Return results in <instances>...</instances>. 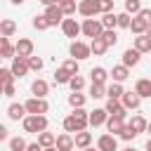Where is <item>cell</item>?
Returning a JSON list of instances; mask_svg holds the SVG:
<instances>
[{
	"instance_id": "obj_1",
	"label": "cell",
	"mask_w": 151,
	"mask_h": 151,
	"mask_svg": "<svg viewBox=\"0 0 151 151\" xmlns=\"http://www.w3.org/2000/svg\"><path fill=\"white\" fill-rule=\"evenodd\" d=\"M47 116L45 113H28L24 120H21V127H24V132H31V134H40V132H45L47 130Z\"/></svg>"
},
{
	"instance_id": "obj_2",
	"label": "cell",
	"mask_w": 151,
	"mask_h": 151,
	"mask_svg": "<svg viewBox=\"0 0 151 151\" xmlns=\"http://www.w3.org/2000/svg\"><path fill=\"white\" fill-rule=\"evenodd\" d=\"M101 33H104V24H101V19H94V17H90V19H85L83 21V35L85 38H101Z\"/></svg>"
},
{
	"instance_id": "obj_3",
	"label": "cell",
	"mask_w": 151,
	"mask_h": 151,
	"mask_svg": "<svg viewBox=\"0 0 151 151\" xmlns=\"http://www.w3.org/2000/svg\"><path fill=\"white\" fill-rule=\"evenodd\" d=\"M68 54H71L73 59L83 61V59L92 57V50H90V45H87V42H83V40H73V42H71V47H68Z\"/></svg>"
},
{
	"instance_id": "obj_4",
	"label": "cell",
	"mask_w": 151,
	"mask_h": 151,
	"mask_svg": "<svg viewBox=\"0 0 151 151\" xmlns=\"http://www.w3.org/2000/svg\"><path fill=\"white\" fill-rule=\"evenodd\" d=\"M78 14H83L85 19L101 14V12H99V0H80V2H78Z\"/></svg>"
},
{
	"instance_id": "obj_5",
	"label": "cell",
	"mask_w": 151,
	"mask_h": 151,
	"mask_svg": "<svg viewBox=\"0 0 151 151\" xmlns=\"http://www.w3.org/2000/svg\"><path fill=\"white\" fill-rule=\"evenodd\" d=\"M26 111L28 113H47L50 111V104H47L45 97H31L26 101Z\"/></svg>"
},
{
	"instance_id": "obj_6",
	"label": "cell",
	"mask_w": 151,
	"mask_h": 151,
	"mask_svg": "<svg viewBox=\"0 0 151 151\" xmlns=\"http://www.w3.org/2000/svg\"><path fill=\"white\" fill-rule=\"evenodd\" d=\"M61 31H64L66 38H73V40H76V38L83 33V24H78L76 19H64V21H61Z\"/></svg>"
},
{
	"instance_id": "obj_7",
	"label": "cell",
	"mask_w": 151,
	"mask_h": 151,
	"mask_svg": "<svg viewBox=\"0 0 151 151\" xmlns=\"http://www.w3.org/2000/svg\"><path fill=\"white\" fill-rule=\"evenodd\" d=\"M45 17H47V21H50V26H61V21H64V9L59 7V5H50V7H45Z\"/></svg>"
},
{
	"instance_id": "obj_8",
	"label": "cell",
	"mask_w": 151,
	"mask_h": 151,
	"mask_svg": "<svg viewBox=\"0 0 151 151\" xmlns=\"http://www.w3.org/2000/svg\"><path fill=\"white\" fill-rule=\"evenodd\" d=\"M9 68H12V73H14L17 78H24V76L31 71V66H28V59H26V57H19V54L12 59V66H9Z\"/></svg>"
},
{
	"instance_id": "obj_9",
	"label": "cell",
	"mask_w": 151,
	"mask_h": 151,
	"mask_svg": "<svg viewBox=\"0 0 151 151\" xmlns=\"http://www.w3.org/2000/svg\"><path fill=\"white\" fill-rule=\"evenodd\" d=\"M104 109L109 111V116H120V118L127 116V109L123 106V101H120V99H113V97L106 99V106H104Z\"/></svg>"
},
{
	"instance_id": "obj_10",
	"label": "cell",
	"mask_w": 151,
	"mask_h": 151,
	"mask_svg": "<svg viewBox=\"0 0 151 151\" xmlns=\"http://www.w3.org/2000/svg\"><path fill=\"white\" fill-rule=\"evenodd\" d=\"M59 151H73L76 149V137L71 134V132H61L59 137H57V144H54Z\"/></svg>"
},
{
	"instance_id": "obj_11",
	"label": "cell",
	"mask_w": 151,
	"mask_h": 151,
	"mask_svg": "<svg viewBox=\"0 0 151 151\" xmlns=\"http://www.w3.org/2000/svg\"><path fill=\"white\" fill-rule=\"evenodd\" d=\"M97 146H99L101 151H118V139H116V134L106 132V134H101V137L97 139Z\"/></svg>"
},
{
	"instance_id": "obj_12",
	"label": "cell",
	"mask_w": 151,
	"mask_h": 151,
	"mask_svg": "<svg viewBox=\"0 0 151 151\" xmlns=\"http://www.w3.org/2000/svg\"><path fill=\"white\" fill-rule=\"evenodd\" d=\"M14 45H17V54H19V57H26V59L33 57V50H35L33 40H28V38H19Z\"/></svg>"
},
{
	"instance_id": "obj_13",
	"label": "cell",
	"mask_w": 151,
	"mask_h": 151,
	"mask_svg": "<svg viewBox=\"0 0 151 151\" xmlns=\"http://www.w3.org/2000/svg\"><path fill=\"white\" fill-rule=\"evenodd\" d=\"M120 101H123V106H125L127 111H137V109L142 106V97H139L137 92H125V94L120 97Z\"/></svg>"
},
{
	"instance_id": "obj_14",
	"label": "cell",
	"mask_w": 151,
	"mask_h": 151,
	"mask_svg": "<svg viewBox=\"0 0 151 151\" xmlns=\"http://www.w3.org/2000/svg\"><path fill=\"white\" fill-rule=\"evenodd\" d=\"M0 57L2 59H14L17 57V45L9 42V38L0 35Z\"/></svg>"
},
{
	"instance_id": "obj_15",
	"label": "cell",
	"mask_w": 151,
	"mask_h": 151,
	"mask_svg": "<svg viewBox=\"0 0 151 151\" xmlns=\"http://www.w3.org/2000/svg\"><path fill=\"white\" fill-rule=\"evenodd\" d=\"M139 59H142V52H139L137 47H127V50L123 52V64H125L127 68L137 66V64H139Z\"/></svg>"
},
{
	"instance_id": "obj_16",
	"label": "cell",
	"mask_w": 151,
	"mask_h": 151,
	"mask_svg": "<svg viewBox=\"0 0 151 151\" xmlns=\"http://www.w3.org/2000/svg\"><path fill=\"white\" fill-rule=\"evenodd\" d=\"M26 116H28L26 104H9V106H7V118H9V120H24Z\"/></svg>"
},
{
	"instance_id": "obj_17",
	"label": "cell",
	"mask_w": 151,
	"mask_h": 151,
	"mask_svg": "<svg viewBox=\"0 0 151 151\" xmlns=\"http://www.w3.org/2000/svg\"><path fill=\"white\" fill-rule=\"evenodd\" d=\"M127 123H125V118H120V116H109V120H106V130L111 132V134H120L123 132V127H125Z\"/></svg>"
},
{
	"instance_id": "obj_18",
	"label": "cell",
	"mask_w": 151,
	"mask_h": 151,
	"mask_svg": "<svg viewBox=\"0 0 151 151\" xmlns=\"http://www.w3.org/2000/svg\"><path fill=\"white\" fill-rule=\"evenodd\" d=\"M106 120H109V111H106V109H94V111H90V125H92V127L106 125Z\"/></svg>"
},
{
	"instance_id": "obj_19",
	"label": "cell",
	"mask_w": 151,
	"mask_h": 151,
	"mask_svg": "<svg viewBox=\"0 0 151 151\" xmlns=\"http://www.w3.org/2000/svg\"><path fill=\"white\" fill-rule=\"evenodd\" d=\"M47 92H50V83H47V80L38 78V80L31 83V94H33V97H47Z\"/></svg>"
},
{
	"instance_id": "obj_20",
	"label": "cell",
	"mask_w": 151,
	"mask_h": 151,
	"mask_svg": "<svg viewBox=\"0 0 151 151\" xmlns=\"http://www.w3.org/2000/svg\"><path fill=\"white\" fill-rule=\"evenodd\" d=\"M134 92L142 97V99H149L151 97V78H139L134 83Z\"/></svg>"
},
{
	"instance_id": "obj_21",
	"label": "cell",
	"mask_w": 151,
	"mask_h": 151,
	"mask_svg": "<svg viewBox=\"0 0 151 151\" xmlns=\"http://www.w3.org/2000/svg\"><path fill=\"white\" fill-rule=\"evenodd\" d=\"M76 137V149H87V146H92V132H87V130H80V132H76L73 134Z\"/></svg>"
},
{
	"instance_id": "obj_22",
	"label": "cell",
	"mask_w": 151,
	"mask_h": 151,
	"mask_svg": "<svg viewBox=\"0 0 151 151\" xmlns=\"http://www.w3.org/2000/svg\"><path fill=\"white\" fill-rule=\"evenodd\" d=\"M111 78H113L116 83H125V80L130 78V68H127L125 64H118V66L111 68Z\"/></svg>"
},
{
	"instance_id": "obj_23",
	"label": "cell",
	"mask_w": 151,
	"mask_h": 151,
	"mask_svg": "<svg viewBox=\"0 0 151 151\" xmlns=\"http://www.w3.org/2000/svg\"><path fill=\"white\" fill-rule=\"evenodd\" d=\"M127 125H130V127H132L137 134H142V132H146V127H149V120H146V118H142V116L137 113V116H132V118H130V123H127Z\"/></svg>"
},
{
	"instance_id": "obj_24",
	"label": "cell",
	"mask_w": 151,
	"mask_h": 151,
	"mask_svg": "<svg viewBox=\"0 0 151 151\" xmlns=\"http://www.w3.org/2000/svg\"><path fill=\"white\" fill-rule=\"evenodd\" d=\"M14 33H17V21H14V19H2V21H0V35L12 38Z\"/></svg>"
},
{
	"instance_id": "obj_25",
	"label": "cell",
	"mask_w": 151,
	"mask_h": 151,
	"mask_svg": "<svg viewBox=\"0 0 151 151\" xmlns=\"http://www.w3.org/2000/svg\"><path fill=\"white\" fill-rule=\"evenodd\" d=\"M90 50H92L94 57H101V54H106L109 45L104 42V38H92V40H90Z\"/></svg>"
},
{
	"instance_id": "obj_26",
	"label": "cell",
	"mask_w": 151,
	"mask_h": 151,
	"mask_svg": "<svg viewBox=\"0 0 151 151\" xmlns=\"http://www.w3.org/2000/svg\"><path fill=\"white\" fill-rule=\"evenodd\" d=\"M132 47H137V50H139L142 54H146V52H151V38H149L146 33H144V35H137V38H134V45H132Z\"/></svg>"
},
{
	"instance_id": "obj_27",
	"label": "cell",
	"mask_w": 151,
	"mask_h": 151,
	"mask_svg": "<svg viewBox=\"0 0 151 151\" xmlns=\"http://www.w3.org/2000/svg\"><path fill=\"white\" fill-rule=\"evenodd\" d=\"M146 28H149V24H146L144 19H139V17H132V24H130V31H132L134 35H144V33H146Z\"/></svg>"
},
{
	"instance_id": "obj_28",
	"label": "cell",
	"mask_w": 151,
	"mask_h": 151,
	"mask_svg": "<svg viewBox=\"0 0 151 151\" xmlns=\"http://www.w3.org/2000/svg\"><path fill=\"white\" fill-rule=\"evenodd\" d=\"M85 101H87V97L80 94V92H71V94H68V106H71V109H83Z\"/></svg>"
},
{
	"instance_id": "obj_29",
	"label": "cell",
	"mask_w": 151,
	"mask_h": 151,
	"mask_svg": "<svg viewBox=\"0 0 151 151\" xmlns=\"http://www.w3.org/2000/svg\"><path fill=\"white\" fill-rule=\"evenodd\" d=\"M71 78H73V76H71L64 66H59V68L54 71V83H57V85H68V80H71Z\"/></svg>"
},
{
	"instance_id": "obj_30",
	"label": "cell",
	"mask_w": 151,
	"mask_h": 151,
	"mask_svg": "<svg viewBox=\"0 0 151 151\" xmlns=\"http://www.w3.org/2000/svg\"><path fill=\"white\" fill-rule=\"evenodd\" d=\"M90 76H92V83H106V78H109V71H106L104 66H94V68L90 71Z\"/></svg>"
},
{
	"instance_id": "obj_31",
	"label": "cell",
	"mask_w": 151,
	"mask_h": 151,
	"mask_svg": "<svg viewBox=\"0 0 151 151\" xmlns=\"http://www.w3.org/2000/svg\"><path fill=\"white\" fill-rule=\"evenodd\" d=\"M123 94H125V90H123V83H116V80H113V83H111V85L106 87V97H113V99H120Z\"/></svg>"
},
{
	"instance_id": "obj_32",
	"label": "cell",
	"mask_w": 151,
	"mask_h": 151,
	"mask_svg": "<svg viewBox=\"0 0 151 151\" xmlns=\"http://www.w3.org/2000/svg\"><path fill=\"white\" fill-rule=\"evenodd\" d=\"M90 97L92 99H104L106 97V85L104 83H92L90 85Z\"/></svg>"
},
{
	"instance_id": "obj_33",
	"label": "cell",
	"mask_w": 151,
	"mask_h": 151,
	"mask_svg": "<svg viewBox=\"0 0 151 151\" xmlns=\"http://www.w3.org/2000/svg\"><path fill=\"white\" fill-rule=\"evenodd\" d=\"M38 142H40V146L47 149V146H54V144H57V137H54V132H47V130H45V132L38 134Z\"/></svg>"
},
{
	"instance_id": "obj_34",
	"label": "cell",
	"mask_w": 151,
	"mask_h": 151,
	"mask_svg": "<svg viewBox=\"0 0 151 151\" xmlns=\"http://www.w3.org/2000/svg\"><path fill=\"white\" fill-rule=\"evenodd\" d=\"M101 24H104V28H116L118 26V14H113V12L101 14Z\"/></svg>"
},
{
	"instance_id": "obj_35",
	"label": "cell",
	"mask_w": 151,
	"mask_h": 151,
	"mask_svg": "<svg viewBox=\"0 0 151 151\" xmlns=\"http://www.w3.org/2000/svg\"><path fill=\"white\" fill-rule=\"evenodd\" d=\"M33 28H35V31H47V28H50L47 17H45V14H35V17H33Z\"/></svg>"
},
{
	"instance_id": "obj_36",
	"label": "cell",
	"mask_w": 151,
	"mask_h": 151,
	"mask_svg": "<svg viewBox=\"0 0 151 151\" xmlns=\"http://www.w3.org/2000/svg\"><path fill=\"white\" fill-rule=\"evenodd\" d=\"M101 38H104V42H106L109 47H113V45L118 42V33H116V28H104Z\"/></svg>"
},
{
	"instance_id": "obj_37",
	"label": "cell",
	"mask_w": 151,
	"mask_h": 151,
	"mask_svg": "<svg viewBox=\"0 0 151 151\" xmlns=\"http://www.w3.org/2000/svg\"><path fill=\"white\" fill-rule=\"evenodd\" d=\"M26 149H28V144H26L24 137H12L9 139V151H26Z\"/></svg>"
},
{
	"instance_id": "obj_38",
	"label": "cell",
	"mask_w": 151,
	"mask_h": 151,
	"mask_svg": "<svg viewBox=\"0 0 151 151\" xmlns=\"http://www.w3.org/2000/svg\"><path fill=\"white\" fill-rule=\"evenodd\" d=\"M61 66H64L71 76H78V71H80V61H78V59H73V57H71V59H66Z\"/></svg>"
},
{
	"instance_id": "obj_39",
	"label": "cell",
	"mask_w": 151,
	"mask_h": 151,
	"mask_svg": "<svg viewBox=\"0 0 151 151\" xmlns=\"http://www.w3.org/2000/svg\"><path fill=\"white\" fill-rule=\"evenodd\" d=\"M64 132H71V134L80 132V130H78V123H76V118H73V113L64 118Z\"/></svg>"
},
{
	"instance_id": "obj_40",
	"label": "cell",
	"mask_w": 151,
	"mask_h": 151,
	"mask_svg": "<svg viewBox=\"0 0 151 151\" xmlns=\"http://www.w3.org/2000/svg\"><path fill=\"white\" fill-rule=\"evenodd\" d=\"M125 12L132 14V17H137L142 12V2L139 0H125Z\"/></svg>"
},
{
	"instance_id": "obj_41",
	"label": "cell",
	"mask_w": 151,
	"mask_h": 151,
	"mask_svg": "<svg viewBox=\"0 0 151 151\" xmlns=\"http://www.w3.org/2000/svg\"><path fill=\"white\" fill-rule=\"evenodd\" d=\"M68 87H71V92H80V90L85 87V78H83V76H73V78L68 80Z\"/></svg>"
},
{
	"instance_id": "obj_42",
	"label": "cell",
	"mask_w": 151,
	"mask_h": 151,
	"mask_svg": "<svg viewBox=\"0 0 151 151\" xmlns=\"http://www.w3.org/2000/svg\"><path fill=\"white\" fill-rule=\"evenodd\" d=\"M14 80H17V76L12 73V68H0V83H2V85L14 83Z\"/></svg>"
},
{
	"instance_id": "obj_43",
	"label": "cell",
	"mask_w": 151,
	"mask_h": 151,
	"mask_svg": "<svg viewBox=\"0 0 151 151\" xmlns=\"http://www.w3.org/2000/svg\"><path fill=\"white\" fill-rule=\"evenodd\" d=\"M130 24H132V14L120 12L118 14V28H130Z\"/></svg>"
},
{
	"instance_id": "obj_44",
	"label": "cell",
	"mask_w": 151,
	"mask_h": 151,
	"mask_svg": "<svg viewBox=\"0 0 151 151\" xmlns=\"http://www.w3.org/2000/svg\"><path fill=\"white\" fill-rule=\"evenodd\" d=\"M28 66H31V71H42V66H45V61L40 59V57H28Z\"/></svg>"
},
{
	"instance_id": "obj_45",
	"label": "cell",
	"mask_w": 151,
	"mask_h": 151,
	"mask_svg": "<svg viewBox=\"0 0 151 151\" xmlns=\"http://www.w3.org/2000/svg\"><path fill=\"white\" fill-rule=\"evenodd\" d=\"M61 9H64V14L66 17H71V14H76L78 12V5H76V0H71V2H64V5H59Z\"/></svg>"
},
{
	"instance_id": "obj_46",
	"label": "cell",
	"mask_w": 151,
	"mask_h": 151,
	"mask_svg": "<svg viewBox=\"0 0 151 151\" xmlns=\"http://www.w3.org/2000/svg\"><path fill=\"white\" fill-rule=\"evenodd\" d=\"M118 137H120V139H125V142H132V139L137 137V132H134V130H132L130 125H125V127H123V132H120Z\"/></svg>"
},
{
	"instance_id": "obj_47",
	"label": "cell",
	"mask_w": 151,
	"mask_h": 151,
	"mask_svg": "<svg viewBox=\"0 0 151 151\" xmlns=\"http://www.w3.org/2000/svg\"><path fill=\"white\" fill-rule=\"evenodd\" d=\"M99 12H101V14L113 12V0H99Z\"/></svg>"
},
{
	"instance_id": "obj_48",
	"label": "cell",
	"mask_w": 151,
	"mask_h": 151,
	"mask_svg": "<svg viewBox=\"0 0 151 151\" xmlns=\"http://www.w3.org/2000/svg\"><path fill=\"white\" fill-rule=\"evenodd\" d=\"M137 17H139V19H144V21L151 26V7H142V12H139Z\"/></svg>"
},
{
	"instance_id": "obj_49",
	"label": "cell",
	"mask_w": 151,
	"mask_h": 151,
	"mask_svg": "<svg viewBox=\"0 0 151 151\" xmlns=\"http://www.w3.org/2000/svg\"><path fill=\"white\" fill-rule=\"evenodd\" d=\"M2 94H5V97H14V83L2 85Z\"/></svg>"
},
{
	"instance_id": "obj_50",
	"label": "cell",
	"mask_w": 151,
	"mask_h": 151,
	"mask_svg": "<svg viewBox=\"0 0 151 151\" xmlns=\"http://www.w3.org/2000/svg\"><path fill=\"white\" fill-rule=\"evenodd\" d=\"M26 151H45V146H40V142H33V144H28Z\"/></svg>"
},
{
	"instance_id": "obj_51",
	"label": "cell",
	"mask_w": 151,
	"mask_h": 151,
	"mask_svg": "<svg viewBox=\"0 0 151 151\" xmlns=\"http://www.w3.org/2000/svg\"><path fill=\"white\" fill-rule=\"evenodd\" d=\"M0 139H7V127L0 125Z\"/></svg>"
},
{
	"instance_id": "obj_52",
	"label": "cell",
	"mask_w": 151,
	"mask_h": 151,
	"mask_svg": "<svg viewBox=\"0 0 151 151\" xmlns=\"http://www.w3.org/2000/svg\"><path fill=\"white\" fill-rule=\"evenodd\" d=\"M40 2H42L45 7H50V5H57V0H40Z\"/></svg>"
},
{
	"instance_id": "obj_53",
	"label": "cell",
	"mask_w": 151,
	"mask_h": 151,
	"mask_svg": "<svg viewBox=\"0 0 151 151\" xmlns=\"http://www.w3.org/2000/svg\"><path fill=\"white\" fill-rule=\"evenodd\" d=\"M144 151H151V137H149V142H146V146H144Z\"/></svg>"
},
{
	"instance_id": "obj_54",
	"label": "cell",
	"mask_w": 151,
	"mask_h": 151,
	"mask_svg": "<svg viewBox=\"0 0 151 151\" xmlns=\"http://www.w3.org/2000/svg\"><path fill=\"white\" fill-rule=\"evenodd\" d=\"M83 151H101V149H99V146H97V149H94V146H87V149H83Z\"/></svg>"
},
{
	"instance_id": "obj_55",
	"label": "cell",
	"mask_w": 151,
	"mask_h": 151,
	"mask_svg": "<svg viewBox=\"0 0 151 151\" xmlns=\"http://www.w3.org/2000/svg\"><path fill=\"white\" fill-rule=\"evenodd\" d=\"M45 151H59V149H57V146H47Z\"/></svg>"
},
{
	"instance_id": "obj_56",
	"label": "cell",
	"mask_w": 151,
	"mask_h": 151,
	"mask_svg": "<svg viewBox=\"0 0 151 151\" xmlns=\"http://www.w3.org/2000/svg\"><path fill=\"white\" fill-rule=\"evenodd\" d=\"M9 2H12V5H21L24 0H9Z\"/></svg>"
},
{
	"instance_id": "obj_57",
	"label": "cell",
	"mask_w": 151,
	"mask_h": 151,
	"mask_svg": "<svg viewBox=\"0 0 151 151\" xmlns=\"http://www.w3.org/2000/svg\"><path fill=\"white\" fill-rule=\"evenodd\" d=\"M64 2H71V0H57V5H64Z\"/></svg>"
},
{
	"instance_id": "obj_58",
	"label": "cell",
	"mask_w": 151,
	"mask_h": 151,
	"mask_svg": "<svg viewBox=\"0 0 151 151\" xmlns=\"http://www.w3.org/2000/svg\"><path fill=\"white\" fill-rule=\"evenodd\" d=\"M146 35H149V38H151V26H149V28H146Z\"/></svg>"
},
{
	"instance_id": "obj_59",
	"label": "cell",
	"mask_w": 151,
	"mask_h": 151,
	"mask_svg": "<svg viewBox=\"0 0 151 151\" xmlns=\"http://www.w3.org/2000/svg\"><path fill=\"white\" fill-rule=\"evenodd\" d=\"M146 132H149V134H151V120H149V127H146Z\"/></svg>"
},
{
	"instance_id": "obj_60",
	"label": "cell",
	"mask_w": 151,
	"mask_h": 151,
	"mask_svg": "<svg viewBox=\"0 0 151 151\" xmlns=\"http://www.w3.org/2000/svg\"><path fill=\"white\" fill-rule=\"evenodd\" d=\"M123 151H137V149H132V146H127V149H123Z\"/></svg>"
}]
</instances>
